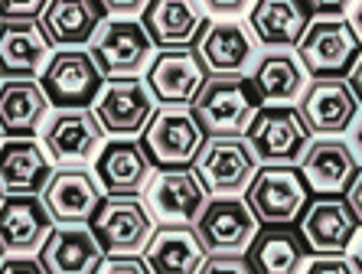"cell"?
Here are the masks:
<instances>
[{
  "label": "cell",
  "instance_id": "obj_11",
  "mask_svg": "<svg viewBox=\"0 0 362 274\" xmlns=\"http://www.w3.org/2000/svg\"><path fill=\"white\" fill-rule=\"evenodd\" d=\"M258 229L262 225L242 196H209L199 219L193 222V232L206 255H245Z\"/></svg>",
  "mask_w": 362,
  "mask_h": 274
},
{
  "label": "cell",
  "instance_id": "obj_38",
  "mask_svg": "<svg viewBox=\"0 0 362 274\" xmlns=\"http://www.w3.org/2000/svg\"><path fill=\"white\" fill-rule=\"evenodd\" d=\"M303 4L313 17H343V13H349V4H356V0H303Z\"/></svg>",
  "mask_w": 362,
  "mask_h": 274
},
{
  "label": "cell",
  "instance_id": "obj_8",
  "mask_svg": "<svg viewBox=\"0 0 362 274\" xmlns=\"http://www.w3.org/2000/svg\"><path fill=\"white\" fill-rule=\"evenodd\" d=\"M294 50L307 79H343L359 62V40L343 17H313Z\"/></svg>",
  "mask_w": 362,
  "mask_h": 274
},
{
  "label": "cell",
  "instance_id": "obj_6",
  "mask_svg": "<svg viewBox=\"0 0 362 274\" xmlns=\"http://www.w3.org/2000/svg\"><path fill=\"white\" fill-rule=\"evenodd\" d=\"M245 141L252 147L258 164H287L297 166L303 157L307 144L313 141V134L307 131L303 118L297 115L294 105H262L258 115L252 118V125L245 131Z\"/></svg>",
  "mask_w": 362,
  "mask_h": 274
},
{
  "label": "cell",
  "instance_id": "obj_10",
  "mask_svg": "<svg viewBox=\"0 0 362 274\" xmlns=\"http://www.w3.org/2000/svg\"><path fill=\"white\" fill-rule=\"evenodd\" d=\"M88 229L105 255H141L153 232V219L141 196H101Z\"/></svg>",
  "mask_w": 362,
  "mask_h": 274
},
{
  "label": "cell",
  "instance_id": "obj_14",
  "mask_svg": "<svg viewBox=\"0 0 362 274\" xmlns=\"http://www.w3.org/2000/svg\"><path fill=\"white\" fill-rule=\"evenodd\" d=\"M294 108L313 137H339L359 121V95L346 79H310Z\"/></svg>",
  "mask_w": 362,
  "mask_h": 274
},
{
  "label": "cell",
  "instance_id": "obj_35",
  "mask_svg": "<svg viewBox=\"0 0 362 274\" xmlns=\"http://www.w3.org/2000/svg\"><path fill=\"white\" fill-rule=\"evenodd\" d=\"M300 274H359L343 255H310Z\"/></svg>",
  "mask_w": 362,
  "mask_h": 274
},
{
  "label": "cell",
  "instance_id": "obj_3",
  "mask_svg": "<svg viewBox=\"0 0 362 274\" xmlns=\"http://www.w3.org/2000/svg\"><path fill=\"white\" fill-rule=\"evenodd\" d=\"M202 141H206V134H202L196 115L189 111V105L157 108L141 134V144L147 150V157H151L153 166H160V170L193 166Z\"/></svg>",
  "mask_w": 362,
  "mask_h": 274
},
{
  "label": "cell",
  "instance_id": "obj_1",
  "mask_svg": "<svg viewBox=\"0 0 362 274\" xmlns=\"http://www.w3.org/2000/svg\"><path fill=\"white\" fill-rule=\"evenodd\" d=\"M258 108L262 98L248 75H209L189 105L206 137H245Z\"/></svg>",
  "mask_w": 362,
  "mask_h": 274
},
{
  "label": "cell",
  "instance_id": "obj_20",
  "mask_svg": "<svg viewBox=\"0 0 362 274\" xmlns=\"http://www.w3.org/2000/svg\"><path fill=\"white\" fill-rule=\"evenodd\" d=\"M52 52L40 20H0V82L40 79Z\"/></svg>",
  "mask_w": 362,
  "mask_h": 274
},
{
  "label": "cell",
  "instance_id": "obj_26",
  "mask_svg": "<svg viewBox=\"0 0 362 274\" xmlns=\"http://www.w3.org/2000/svg\"><path fill=\"white\" fill-rule=\"evenodd\" d=\"M36 258L46 274H95L105 251L88 225H52Z\"/></svg>",
  "mask_w": 362,
  "mask_h": 274
},
{
  "label": "cell",
  "instance_id": "obj_21",
  "mask_svg": "<svg viewBox=\"0 0 362 274\" xmlns=\"http://www.w3.org/2000/svg\"><path fill=\"white\" fill-rule=\"evenodd\" d=\"M206 20L199 0H147L141 10V26L153 50H193Z\"/></svg>",
  "mask_w": 362,
  "mask_h": 274
},
{
  "label": "cell",
  "instance_id": "obj_36",
  "mask_svg": "<svg viewBox=\"0 0 362 274\" xmlns=\"http://www.w3.org/2000/svg\"><path fill=\"white\" fill-rule=\"evenodd\" d=\"M46 0H0V20H40Z\"/></svg>",
  "mask_w": 362,
  "mask_h": 274
},
{
  "label": "cell",
  "instance_id": "obj_17",
  "mask_svg": "<svg viewBox=\"0 0 362 274\" xmlns=\"http://www.w3.org/2000/svg\"><path fill=\"white\" fill-rule=\"evenodd\" d=\"M153 170L141 137H111L92 160V173L105 196H141Z\"/></svg>",
  "mask_w": 362,
  "mask_h": 274
},
{
  "label": "cell",
  "instance_id": "obj_4",
  "mask_svg": "<svg viewBox=\"0 0 362 274\" xmlns=\"http://www.w3.org/2000/svg\"><path fill=\"white\" fill-rule=\"evenodd\" d=\"M85 50L92 52L95 66L105 79L141 75L157 52L137 17H108Z\"/></svg>",
  "mask_w": 362,
  "mask_h": 274
},
{
  "label": "cell",
  "instance_id": "obj_34",
  "mask_svg": "<svg viewBox=\"0 0 362 274\" xmlns=\"http://www.w3.org/2000/svg\"><path fill=\"white\" fill-rule=\"evenodd\" d=\"M95 274H151L141 255H105Z\"/></svg>",
  "mask_w": 362,
  "mask_h": 274
},
{
  "label": "cell",
  "instance_id": "obj_28",
  "mask_svg": "<svg viewBox=\"0 0 362 274\" xmlns=\"http://www.w3.org/2000/svg\"><path fill=\"white\" fill-rule=\"evenodd\" d=\"M52 105L40 79H7L0 82V134L4 137H36L46 125Z\"/></svg>",
  "mask_w": 362,
  "mask_h": 274
},
{
  "label": "cell",
  "instance_id": "obj_29",
  "mask_svg": "<svg viewBox=\"0 0 362 274\" xmlns=\"http://www.w3.org/2000/svg\"><path fill=\"white\" fill-rule=\"evenodd\" d=\"M141 258L151 274H196L206 261V249L196 239L193 225H153Z\"/></svg>",
  "mask_w": 362,
  "mask_h": 274
},
{
  "label": "cell",
  "instance_id": "obj_19",
  "mask_svg": "<svg viewBox=\"0 0 362 274\" xmlns=\"http://www.w3.org/2000/svg\"><path fill=\"white\" fill-rule=\"evenodd\" d=\"M297 232L310 255H343L349 241L359 235V216L349 212L343 196H317L307 200L300 219H297Z\"/></svg>",
  "mask_w": 362,
  "mask_h": 274
},
{
  "label": "cell",
  "instance_id": "obj_23",
  "mask_svg": "<svg viewBox=\"0 0 362 274\" xmlns=\"http://www.w3.org/2000/svg\"><path fill=\"white\" fill-rule=\"evenodd\" d=\"M56 164L42 150L40 137H4L0 141V193L4 196H40Z\"/></svg>",
  "mask_w": 362,
  "mask_h": 274
},
{
  "label": "cell",
  "instance_id": "obj_42",
  "mask_svg": "<svg viewBox=\"0 0 362 274\" xmlns=\"http://www.w3.org/2000/svg\"><path fill=\"white\" fill-rule=\"evenodd\" d=\"M0 258H4V255H0Z\"/></svg>",
  "mask_w": 362,
  "mask_h": 274
},
{
  "label": "cell",
  "instance_id": "obj_27",
  "mask_svg": "<svg viewBox=\"0 0 362 274\" xmlns=\"http://www.w3.org/2000/svg\"><path fill=\"white\" fill-rule=\"evenodd\" d=\"M310 20L303 0H255L248 10V30L264 50H294Z\"/></svg>",
  "mask_w": 362,
  "mask_h": 274
},
{
  "label": "cell",
  "instance_id": "obj_13",
  "mask_svg": "<svg viewBox=\"0 0 362 274\" xmlns=\"http://www.w3.org/2000/svg\"><path fill=\"white\" fill-rule=\"evenodd\" d=\"M101 82L105 75L98 72L88 50H56L40 75L52 108H92Z\"/></svg>",
  "mask_w": 362,
  "mask_h": 274
},
{
  "label": "cell",
  "instance_id": "obj_24",
  "mask_svg": "<svg viewBox=\"0 0 362 274\" xmlns=\"http://www.w3.org/2000/svg\"><path fill=\"white\" fill-rule=\"evenodd\" d=\"M52 232V219L40 196H4L0 200V255H36L46 235Z\"/></svg>",
  "mask_w": 362,
  "mask_h": 274
},
{
  "label": "cell",
  "instance_id": "obj_33",
  "mask_svg": "<svg viewBox=\"0 0 362 274\" xmlns=\"http://www.w3.org/2000/svg\"><path fill=\"white\" fill-rule=\"evenodd\" d=\"M255 0H199V7L206 17L212 20H238L252 10Z\"/></svg>",
  "mask_w": 362,
  "mask_h": 274
},
{
  "label": "cell",
  "instance_id": "obj_22",
  "mask_svg": "<svg viewBox=\"0 0 362 274\" xmlns=\"http://www.w3.org/2000/svg\"><path fill=\"white\" fill-rule=\"evenodd\" d=\"M307 190L317 196H339L346 183L359 173V157L349 150V141L343 137H313L297 160Z\"/></svg>",
  "mask_w": 362,
  "mask_h": 274
},
{
  "label": "cell",
  "instance_id": "obj_30",
  "mask_svg": "<svg viewBox=\"0 0 362 274\" xmlns=\"http://www.w3.org/2000/svg\"><path fill=\"white\" fill-rule=\"evenodd\" d=\"M245 258L252 261L255 274H300L310 261V249L294 225H262Z\"/></svg>",
  "mask_w": 362,
  "mask_h": 274
},
{
  "label": "cell",
  "instance_id": "obj_12",
  "mask_svg": "<svg viewBox=\"0 0 362 274\" xmlns=\"http://www.w3.org/2000/svg\"><path fill=\"white\" fill-rule=\"evenodd\" d=\"M144 206L151 212L153 225H193L202 206L209 202V193L202 190L193 166L183 170H160L141 193Z\"/></svg>",
  "mask_w": 362,
  "mask_h": 274
},
{
  "label": "cell",
  "instance_id": "obj_15",
  "mask_svg": "<svg viewBox=\"0 0 362 274\" xmlns=\"http://www.w3.org/2000/svg\"><path fill=\"white\" fill-rule=\"evenodd\" d=\"M193 50L209 75H248L262 56V46L242 20H206Z\"/></svg>",
  "mask_w": 362,
  "mask_h": 274
},
{
  "label": "cell",
  "instance_id": "obj_31",
  "mask_svg": "<svg viewBox=\"0 0 362 274\" xmlns=\"http://www.w3.org/2000/svg\"><path fill=\"white\" fill-rule=\"evenodd\" d=\"M248 79L262 105H297V98L310 82L294 50H268L264 56H258Z\"/></svg>",
  "mask_w": 362,
  "mask_h": 274
},
{
  "label": "cell",
  "instance_id": "obj_2",
  "mask_svg": "<svg viewBox=\"0 0 362 274\" xmlns=\"http://www.w3.org/2000/svg\"><path fill=\"white\" fill-rule=\"evenodd\" d=\"M242 200L255 212L258 225H294L310 200V190L297 166L264 164L255 170Z\"/></svg>",
  "mask_w": 362,
  "mask_h": 274
},
{
  "label": "cell",
  "instance_id": "obj_7",
  "mask_svg": "<svg viewBox=\"0 0 362 274\" xmlns=\"http://www.w3.org/2000/svg\"><path fill=\"white\" fill-rule=\"evenodd\" d=\"M252 147L245 137H206L193 160V173L199 176L202 190L209 196H242L245 186L252 183L255 170H258Z\"/></svg>",
  "mask_w": 362,
  "mask_h": 274
},
{
  "label": "cell",
  "instance_id": "obj_16",
  "mask_svg": "<svg viewBox=\"0 0 362 274\" xmlns=\"http://www.w3.org/2000/svg\"><path fill=\"white\" fill-rule=\"evenodd\" d=\"M101 196L105 193L92 166H56L40 190V202L46 206L52 225H88Z\"/></svg>",
  "mask_w": 362,
  "mask_h": 274
},
{
  "label": "cell",
  "instance_id": "obj_37",
  "mask_svg": "<svg viewBox=\"0 0 362 274\" xmlns=\"http://www.w3.org/2000/svg\"><path fill=\"white\" fill-rule=\"evenodd\" d=\"M0 274H46L36 255H10L0 258Z\"/></svg>",
  "mask_w": 362,
  "mask_h": 274
},
{
  "label": "cell",
  "instance_id": "obj_32",
  "mask_svg": "<svg viewBox=\"0 0 362 274\" xmlns=\"http://www.w3.org/2000/svg\"><path fill=\"white\" fill-rule=\"evenodd\" d=\"M196 274H255V268L245 255H206Z\"/></svg>",
  "mask_w": 362,
  "mask_h": 274
},
{
  "label": "cell",
  "instance_id": "obj_39",
  "mask_svg": "<svg viewBox=\"0 0 362 274\" xmlns=\"http://www.w3.org/2000/svg\"><path fill=\"white\" fill-rule=\"evenodd\" d=\"M101 7L108 17H141L147 0H101Z\"/></svg>",
  "mask_w": 362,
  "mask_h": 274
},
{
  "label": "cell",
  "instance_id": "obj_41",
  "mask_svg": "<svg viewBox=\"0 0 362 274\" xmlns=\"http://www.w3.org/2000/svg\"><path fill=\"white\" fill-rule=\"evenodd\" d=\"M0 141H4V134H0Z\"/></svg>",
  "mask_w": 362,
  "mask_h": 274
},
{
  "label": "cell",
  "instance_id": "obj_9",
  "mask_svg": "<svg viewBox=\"0 0 362 274\" xmlns=\"http://www.w3.org/2000/svg\"><path fill=\"white\" fill-rule=\"evenodd\" d=\"M153 111H157V101L147 91L141 75L105 79L101 91L92 101V115L98 118L101 131L108 137H141Z\"/></svg>",
  "mask_w": 362,
  "mask_h": 274
},
{
  "label": "cell",
  "instance_id": "obj_40",
  "mask_svg": "<svg viewBox=\"0 0 362 274\" xmlns=\"http://www.w3.org/2000/svg\"><path fill=\"white\" fill-rule=\"evenodd\" d=\"M0 200H4V193H0Z\"/></svg>",
  "mask_w": 362,
  "mask_h": 274
},
{
  "label": "cell",
  "instance_id": "obj_5",
  "mask_svg": "<svg viewBox=\"0 0 362 274\" xmlns=\"http://www.w3.org/2000/svg\"><path fill=\"white\" fill-rule=\"evenodd\" d=\"M40 144L56 166H88L105 147L108 134L101 131L92 108H56L40 127Z\"/></svg>",
  "mask_w": 362,
  "mask_h": 274
},
{
  "label": "cell",
  "instance_id": "obj_18",
  "mask_svg": "<svg viewBox=\"0 0 362 274\" xmlns=\"http://www.w3.org/2000/svg\"><path fill=\"white\" fill-rule=\"evenodd\" d=\"M141 79L157 108H167V105H193L196 91L209 79V72L199 62L196 50H160Z\"/></svg>",
  "mask_w": 362,
  "mask_h": 274
},
{
  "label": "cell",
  "instance_id": "obj_25",
  "mask_svg": "<svg viewBox=\"0 0 362 274\" xmlns=\"http://www.w3.org/2000/svg\"><path fill=\"white\" fill-rule=\"evenodd\" d=\"M105 20L108 13L101 0H46L40 13V26L52 50H85Z\"/></svg>",
  "mask_w": 362,
  "mask_h": 274
}]
</instances>
